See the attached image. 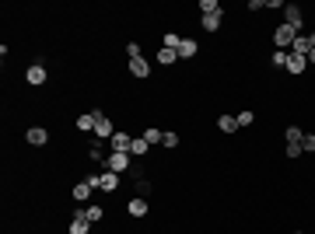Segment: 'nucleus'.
I'll return each instance as SVG.
<instances>
[{
    "instance_id": "12",
    "label": "nucleus",
    "mask_w": 315,
    "mask_h": 234,
    "mask_svg": "<svg viewBox=\"0 0 315 234\" xmlns=\"http://www.w3.org/2000/svg\"><path fill=\"white\" fill-rule=\"evenodd\" d=\"M175 53H179V59H193V56H196V42H193V39H182Z\"/></svg>"
},
{
    "instance_id": "25",
    "label": "nucleus",
    "mask_w": 315,
    "mask_h": 234,
    "mask_svg": "<svg viewBox=\"0 0 315 234\" xmlns=\"http://www.w3.org/2000/svg\"><path fill=\"white\" fill-rule=\"evenodd\" d=\"M147 193H151V182H147V178H137V196L144 199Z\"/></svg>"
},
{
    "instance_id": "17",
    "label": "nucleus",
    "mask_w": 315,
    "mask_h": 234,
    "mask_svg": "<svg viewBox=\"0 0 315 234\" xmlns=\"http://www.w3.org/2000/svg\"><path fill=\"white\" fill-rule=\"evenodd\" d=\"M130 214L144 217V214H147V199H140V196H137V199H130Z\"/></svg>"
},
{
    "instance_id": "2",
    "label": "nucleus",
    "mask_w": 315,
    "mask_h": 234,
    "mask_svg": "<svg viewBox=\"0 0 315 234\" xmlns=\"http://www.w3.org/2000/svg\"><path fill=\"white\" fill-rule=\"evenodd\" d=\"M294 39H298V32L291 28V25H280L273 32V42H277V49H291L294 46Z\"/></svg>"
},
{
    "instance_id": "13",
    "label": "nucleus",
    "mask_w": 315,
    "mask_h": 234,
    "mask_svg": "<svg viewBox=\"0 0 315 234\" xmlns=\"http://www.w3.org/2000/svg\"><path fill=\"white\" fill-rule=\"evenodd\" d=\"M130 143H133V137H130V133H123V130H119V133H112V151H130Z\"/></svg>"
},
{
    "instance_id": "32",
    "label": "nucleus",
    "mask_w": 315,
    "mask_h": 234,
    "mask_svg": "<svg viewBox=\"0 0 315 234\" xmlns=\"http://www.w3.org/2000/svg\"><path fill=\"white\" fill-rule=\"evenodd\" d=\"M161 143H165V147H179V137H175V133H165V140H161Z\"/></svg>"
},
{
    "instance_id": "8",
    "label": "nucleus",
    "mask_w": 315,
    "mask_h": 234,
    "mask_svg": "<svg viewBox=\"0 0 315 234\" xmlns=\"http://www.w3.org/2000/svg\"><path fill=\"white\" fill-rule=\"evenodd\" d=\"M88 231H91V220L84 217V210H77L74 220H70V234H88Z\"/></svg>"
},
{
    "instance_id": "14",
    "label": "nucleus",
    "mask_w": 315,
    "mask_h": 234,
    "mask_svg": "<svg viewBox=\"0 0 315 234\" xmlns=\"http://www.w3.org/2000/svg\"><path fill=\"white\" fill-rule=\"evenodd\" d=\"M88 154H91V161H105V147H102V140H91V147H88Z\"/></svg>"
},
{
    "instance_id": "9",
    "label": "nucleus",
    "mask_w": 315,
    "mask_h": 234,
    "mask_svg": "<svg viewBox=\"0 0 315 234\" xmlns=\"http://www.w3.org/2000/svg\"><path fill=\"white\" fill-rule=\"evenodd\" d=\"M284 25H291V28H294V32H301V7H294V4H287V7H284Z\"/></svg>"
},
{
    "instance_id": "18",
    "label": "nucleus",
    "mask_w": 315,
    "mask_h": 234,
    "mask_svg": "<svg viewBox=\"0 0 315 234\" xmlns=\"http://www.w3.org/2000/svg\"><path fill=\"white\" fill-rule=\"evenodd\" d=\"M203 28H207V32H217V28H221V14H203Z\"/></svg>"
},
{
    "instance_id": "33",
    "label": "nucleus",
    "mask_w": 315,
    "mask_h": 234,
    "mask_svg": "<svg viewBox=\"0 0 315 234\" xmlns=\"http://www.w3.org/2000/svg\"><path fill=\"white\" fill-rule=\"evenodd\" d=\"M305 59H308V67H315V49H312V53H308Z\"/></svg>"
},
{
    "instance_id": "7",
    "label": "nucleus",
    "mask_w": 315,
    "mask_h": 234,
    "mask_svg": "<svg viewBox=\"0 0 315 234\" xmlns=\"http://www.w3.org/2000/svg\"><path fill=\"white\" fill-rule=\"evenodd\" d=\"M99 189H102V193H116V189H119V175H116V172H102V175H99Z\"/></svg>"
},
{
    "instance_id": "26",
    "label": "nucleus",
    "mask_w": 315,
    "mask_h": 234,
    "mask_svg": "<svg viewBox=\"0 0 315 234\" xmlns=\"http://www.w3.org/2000/svg\"><path fill=\"white\" fill-rule=\"evenodd\" d=\"M179 42L182 39H179L175 32H168V35H165V49H179Z\"/></svg>"
},
{
    "instance_id": "31",
    "label": "nucleus",
    "mask_w": 315,
    "mask_h": 234,
    "mask_svg": "<svg viewBox=\"0 0 315 234\" xmlns=\"http://www.w3.org/2000/svg\"><path fill=\"white\" fill-rule=\"evenodd\" d=\"M305 151H301V143H287V157H301Z\"/></svg>"
},
{
    "instance_id": "20",
    "label": "nucleus",
    "mask_w": 315,
    "mask_h": 234,
    "mask_svg": "<svg viewBox=\"0 0 315 234\" xmlns=\"http://www.w3.org/2000/svg\"><path fill=\"white\" fill-rule=\"evenodd\" d=\"M200 11L203 14H221V4L217 0H200Z\"/></svg>"
},
{
    "instance_id": "3",
    "label": "nucleus",
    "mask_w": 315,
    "mask_h": 234,
    "mask_svg": "<svg viewBox=\"0 0 315 234\" xmlns=\"http://www.w3.org/2000/svg\"><path fill=\"white\" fill-rule=\"evenodd\" d=\"M91 116H95V137H99V140H105V137L112 140V133H116V130H112V122L105 119V112H99V109H95Z\"/></svg>"
},
{
    "instance_id": "30",
    "label": "nucleus",
    "mask_w": 315,
    "mask_h": 234,
    "mask_svg": "<svg viewBox=\"0 0 315 234\" xmlns=\"http://www.w3.org/2000/svg\"><path fill=\"white\" fill-rule=\"evenodd\" d=\"M126 56H130V59L140 56V42H130V46H126Z\"/></svg>"
},
{
    "instance_id": "16",
    "label": "nucleus",
    "mask_w": 315,
    "mask_h": 234,
    "mask_svg": "<svg viewBox=\"0 0 315 234\" xmlns=\"http://www.w3.org/2000/svg\"><path fill=\"white\" fill-rule=\"evenodd\" d=\"M175 59H179L175 49H165V46L158 49V63H165V67H168V63H175Z\"/></svg>"
},
{
    "instance_id": "24",
    "label": "nucleus",
    "mask_w": 315,
    "mask_h": 234,
    "mask_svg": "<svg viewBox=\"0 0 315 234\" xmlns=\"http://www.w3.org/2000/svg\"><path fill=\"white\" fill-rule=\"evenodd\" d=\"M301 140H305V133L298 126H287V143H301Z\"/></svg>"
},
{
    "instance_id": "21",
    "label": "nucleus",
    "mask_w": 315,
    "mask_h": 234,
    "mask_svg": "<svg viewBox=\"0 0 315 234\" xmlns=\"http://www.w3.org/2000/svg\"><path fill=\"white\" fill-rule=\"evenodd\" d=\"M147 147H151V143H147L144 137H137L133 143H130V154H147Z\"/></svg>"
},
{
    "instance_id": "10",
    "label": "nucleus",
    "mask_w": 315,
    "mask_h": 234,
    "mask_svg": "<svg viewBox=\"0 0 315 234\" xmlns=\"http://www.w3.org/2000/svg\"><path fill=\"white\" fill-rule=\"evenodd\" d=\"M305 67H308V59H305V56L287 53V74H305Z\"/></svg>"
},
{
    "instance_id": "27",
    "label": "nucleus",
    "mask_w": 315,
    "mask_h": 234,
    "mask_svg": "<svg viewBox=\"0 0 315 234\" xmlns=\"http://www.w3.org/2000/svg\"><path fill=\"white\" fill-rule=\"evenodd\" d=\"M238 126H252V119H256V116H252V112H238Z\"/></svg>"
},
{
    "instance_id": "11",
    "label": "nucleus",
    "mask_w": 315,
    "mask_h": 234,
    "mask_svg": "<svg viewBox=\"0 0 315 234\" xmlns=\"http://www.w3.org/2000/svg\"><path fill=\"white\" fill-rule=\"evenodd\" d=\"M130 74H133V77H147V74H151V67H147V59H144V56L130 59Z\"/></svg>"
},
{
    "instance_id": "5",
    "label": "nucleus",
    "mask_w": 315,
    "mask_h": 234,
    "mask_svg": "<svg viewBox=\"0 0 315 234\" xmlns=\"http://www.w3.org/2000/svg\"><path fill=\"white\" fill-rule=\"evenodd\" d=\"M25 77H28V84H46V67H42V59H35V63L25 70Z\"/></svg>"
},
{
    "instance_id": "23",
    "label": "nucleus",
    "mask_w": 315,
    "mask_h": 234,
    "mask_svg": "<svg viewBox=\"0 0 315 234\" xmlns=\"http://www.w3.org/2000/svg\"><path fill=\"white\" fill-rule=\"evenodd\" d=\"M144 140H147V143H161V140H165V133H161V130H154V126H151V130L144 133Z\"/></svg>"
},
{
    "instance_id": "22",
    "label": "nucleus",
    "mask_w": 315,
    "mask_h": 234,
    "mask_svg": "<svg viewBox=\"0 0 315 234\" xmlns=\"http://www.w3.org/2000/svg\"><path fill=\"white\" fill-rule=\"evenodd\" d=\"M84 217L95 224V220H102V217H105V210H102V206H84Z\"/></svg>"
},
{
    "instance_id": "28",
    "label": "nucleus",
    "mask_w": 315,
    "mask_h": 234,
    "mask_svg": "<svg viewBox=\"0 0 315 234\" xmlns=\"http://www.w3.org/2000/svg\"><path fill=\"white\" fill-rule=\"evenodd\" d=\"M273 67H287V53H284V49H277V53H273Z\"/></svg>"
},
{
    "instance_id": "15",
    "label": "nucleus",
    "mask_w": 315,
    "mask_h": 234,
    "mask_svg": "<svg viewBox=\"0 0 315 234\" xmlns=\"http://www.w3.org/2000/svg\"><path fill=\"white\" fill-rule=\"evenodd\" d=\"M217 126H221V133H235V130H238V119L221 116V119H217Z\"/></svg>"
},
{
    "instance_id": "4",
    "label": "nucleus",
    "mask_w": 315,
    "mask_h": 234,
    "mask_svg": "<svg viewBox=\"0 0 315 234\" xmlns=\"http://www.w3.org/2000/svg\"><path fill=\"white\" fill-rule=\"evenodd\" d=\"M91 189H99V175H91V178H84V182H77V185H74V199H77V203H84V199H88V196H91Z\"/></svg>"
},
{
    "instance_id": "29",
    "label": "nucleus",
    "mask_w": 315,
    "mask_h": 234,
    "mask_svg": "<svg viewBox=\"0 0 315 234\" xmlns=\"http://www.w3.org/2000/svg\"><path fill=\"white\" fill-rule=\"evenodd\" d=\"M301 151H312V154H315V133H308V137L301 140Z\"/></svg>"
},
{
    "instance_id": "6",
    "label": "nucleus",
    "mask_w": 315,
    "mask_h": 234,
    "mask_svg": "<svg viewBox=\"0 0 315 234\" xmlns=\"http://www.w3.org/2000/svg\"><path fill=\"white\" fill-rule=\"evenodd\" d=\"M25 140H28L32 147H46V143H49V133H46L42 126H32V130L25 133Z\"/></svg>"
},
{
    "instance_id": "19",
    "label": "nucleus",
    "mask_w": 315,
    "mask_h": 234,
    "mask_svg": "<svg viewBox=\"0 0 315 234\" xmlns=\"http://www.w3.org/2000/svg\"><path fill=\"white\" fill-rule=\"evenodd\" d=\"M77 130H84V133H88V130H95V116H91V112L77 116Z\"/></svg>"
},
{
    "instance_id": "1",
    "label": "nucleus",
    "mask_w": 315,
    "mask_h": 234,
    "mask_svg": "<svg viewBox=\"0 0 315 234\" xmlns=\"http://www.w3.org/2000/svg\"><path fill=\"white\" fill-rule=\"evenodd\" d=\"M105 168H109V172H116V175L130 172V151H112V154L105 157Z\"/></svg>"
}]
</instances>
